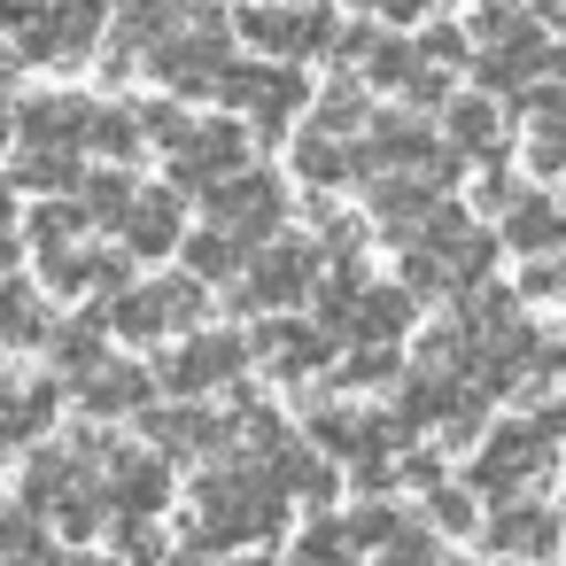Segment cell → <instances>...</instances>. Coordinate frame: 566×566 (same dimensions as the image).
Returning <instances> with one entry per match:
<instances>
[{"mask_svg":"<svg viewBox=\"0 0 566 566\" xmlns=\"http://www.w3.org/2000/svg\"><path fill=\"white\" fill-rule=\"evenodd\" d=\"M280 512H287V496L272 489V473H256V465H210V473L195 481L187 543H195V551L264 543V535H280Z\"/></svg>","mask_w":566,"mask_h":566,"instance_id":"1","label":"cell"},{"mask_svg":"<svg viewBox=\"0 0 566 566\" xmlns=\"http://www.w3.org/2000/svg\"><path fill=\"white\" fill-rule=\"evenodd\" d=\"M226 63H233V24L218 9H202V0H195V17L179 32H164L148 48V78L171 86V102H210V86H218Z\"/></svg>","mask_w":566,"mask_h":566,"instance_id":"2","label":"cell"},{"mask_svg":"<svg viewBox=\"0 0 566 566\" xmlns=\"http://www.w3.org/2000/svg\"><path fill=\"white\" fill-rule=\"evenodd\" d=\"M210 102H226L241 125H249V140H280L303 109H311V86H303V71L295 63H226L218 71V86H210Z\"/></svg>","mask_w":566,"mask_h":566,"instance_id":"3","label":"cell"},{"mask_svg":"<svg viewBox=\"0 0 566 566\" xmlns=\"http://www.w3.org/2000/svg\"><path fill=\"white\" fill-rule=\"evenodd\" d=\"M318 241H287V233H264V249H249L241 256V272L226 280L233 287V303L241 311H295L303 295H311V280H318Z\"/></svg>","mask_w":566,"mask_h":566,"instance_id":"4","label":"cell"},{"mask_svg":"<svg viewBox=\"0 0 566 566\" xmlns=\"http://www.w3.org/2000/svg\"><path fill=\"white\" fill-rule=\"evenodd\" d=\"M551 450H558V403L543 396L535 419H512V427H496V434L481 442L473 489H481V496H512V489H527V481L551 473Z\"/></svg>","mask_w":566,"mask_h":566,"instance_id":"5","label":"cell"},{"mask_svg":"<svg viewBox=\"0 0 566 566\" xmlns=\"http://www.w3.org/2000/svg\"><path fill=\"white\" fill-rule=\"evenodd\" d=\"M334 9H318V0H249V9L233 17V32L256 48V55H272V63H311V55H326L334 48Z\"/></svg>","mask_w":566,"mask_h":566,"instance_id":"6","label":"cell"},{"mask_svg":"<svg viewBox=\"0 0 566 566\" xmlns=\"http://www.w3.org/2000/svg\"><path fill=\"white\" fill-rule=\"evenodd\" d=\"M202 218L256 249L264 233H280V226H287V187H280L272 171L241 164V171H226V179H210V187H202Z\"/></svg>","mask_w":566,"mask_h":566,"instance_id":"7","label":"cell"},{"mask_svg":"<svg viewBox=\"0 0 566 566\" xmlns=\"http://www.w3.org/2000/svg\"><path fill=\"white\" fill-rule=\"evenodd\" d=\"M102 24H109V0H40V17H32L17 40H24L32 63L71 71V63H86V55L102 48Z\"/></svg>","mask_w":566,"mask_h":566,"instance_id":"8","label":"cell"},{"mask_svg":"<svg viewBox=\"0 0 566 566\" xmlns=\"http://www.w3.org/2000/svg\"><path fill=\"white\" fill-rule=\"evenodd\" d=\"M164 148H171V187H179V195H187V187L202 195L210 179H226V171L249 164V125H241V117H210V125L187 117Z\"/></svg>","mask_w":566,"mask_h":566,"instance_id":"9","label":"cell"},{"mask_svg":"<svg viewBox=\"0 0 566 566\" xmlns=\"http://www.w3.org/2000/svg\"><path fill=\"white\" fill-rule=\"evenodd\" d=\"M241 365H249V334H195V326H187V342L164 349L156 380H164L171 396H210V388L241 380Z\"/></svg>","mask_w":566,"mask_h":566,"instance_id":"10","label":"cell"},{"mask_svg":"<svg viewBox=\"0 0 566 566\" xmlns=\"http://www.w3.org/2000/svg\"><path fill=\"white\" fill-rule=\"evenodd\" d=\"M94 489H102V504L117 520H156L171 504V465L164 458H140V450H109L94 465Z\"/></svg>","mask_w":566,"mask_h":566,"instance_id":"11","label":"cell"},{"mask_svg":"<svg viewBox=\"0 0 566 566\" xmlns=\"http://www.w3.org/2000/svg\"><path fill=\"white\" fill-rule=\"evenodd\" d=\"M140 427H148V442L171 450V458H226V450H233V419L202 411L195 396H187V403H140Z\"/></svg>","mask_w":566,"mask_h":566,"instance_id":"12","label":"cell"},{"mask_svg":"<svg viewBox=\"0 0 566 566\" xmlns=\"http://www.w3.org/2000/svg\"><path fill=\"white\" fill-rule=\"evenodd\" d=\"M179 233H187V195H179V187H148V195H133L125 218H117L125 256H171Z\"/></svg>","mask_w":566,"mask_h":566,"instance_id":"13","label":"cell"},{"mask_svg":"<svg viewBox=\"0 0 566 566\" xmlns=\"http://www.w3.org/2000/svg\"><path fill=\"white\" fill-rule=\"evenodd\" d=\"M249 357H256V365H272L280 380H311V373H326L334 334H326V326H303V318H272V326H256V334H249Z\"/></svg>","mask_w":566,"mask_h":566,"instance_id":"14","label":"cell"},{"mask_svg":"<svg viewBox=\"0 0 566 566\" xmlns=\"http://www.w3.org/2000/svg\"><path fill=\"white\" fill-rule=\"evenodd\" d=\"M489 551L496 558H551L558 551V512L543 504V496H504L496 512H489Z\"/></svg>","mask_w":566,"mask_h":566,"instance_id":"15","label":"cell"},{"mask_svg":"<svg viewBox=\"0 0 566 566\" xmlns=\"http://www.w3.org/2000/svg\"><path fill=\"white\" fill-rule=\"evenodd\" d=\"M86 117H94V102L86 94H32L24 109H17V148H86Z\"/></svg>","mask_w":566,"mask_h":566,"instance_id":"16","label":"cell"},{"mask_svg":"<svg viewBox=\"0 0 566 566\" xmlns=\"http://www.w3.org/2000/svg\"><path fill=\"white\" fill-rule=\"evenodd\" d=\"M442 148H465L481 164H512V148H504V102H489V94H442Z\"/></svg>","mask_w":566,"mask_h":566,"instance_id":"17","label":"cell"},{"mask_svg":"<svg viewBox=\"0 0 566 566\" xmlns=\"http://www.w3.org/2000/svg\"><path fill=\"white\" fill-rule=\"evenodd\" d=\"M71 396L86 403V419H125V411H140L148 396H156V373H140V365H86L78 380H71Z\"/></svg>","mask_w":566,"mask_h":566,"instance_id":"18","label":"cell"},{"mask_svg":"<svg viewBox=\"0 0 566 566\" xmlns=\"http://www.w3.org/2000/svg\"><path fill=\"white\" fill-rule=\"evenodd\" d=\"M434 195H442V187H427L419 171H380L365 226H373V233H388V241H411V226H419V218L434 210Z\"/></svg>","mask_w":566,"mask_h":566,"instance_id":"19","label":"cell"},{"mask_svg":"<svg viewBox=\"0 0 566 566\" xmlns=\"http://www.w3.org/2000/svg\"><path fill=\"white\" fill-rule=\"evenodd\" d=\"M419 318V295L396 280V287H357V303H349V326H342V342H403V326Z\"/></svg>","mask_w":566,"mask_h":566,"instance_id":"20","label":"cell"},{"mask_svg":"<svg viewBox=\"0 0 566 566\" xmlns=\"http://www.w3.org/2000/svg\"><path fill=\"white\" fill-rule=\"evenodd\" d=\"M558 202L551 195H520L504 218H496V249H520V256H551L558 249Z\"/></svg>","mask_w":566,"mask_h":566,"instance_id":"21","label":"cell"},{"mask_svg":"<svg viewBox=\"0 0 566 566\" xmlns=\"http://www.w3.org/2000/svg\"><path fill=\"white\" fill-rule=\"evenodd\" d=\"M357 171H365V164H357V148H349L342 133H303V140H295V179H303V187L326 195V187H349Z\"/></svg>","mask_w":566,"mask_h":566,"instance_id":"22","label":"cell"},{"mask_svg":"<svg viewBox=\"0 0 566 566\" xmlns=\"http://www.w3.org/2000/svg\"><path fill=\"white\" fill-rule=\"evenodd\" d=\"M465 40H473V48H527V40H543V24H535V0H481Z\"/></svg>","mask_w":566,"mask_h":566,"instance_id":"23","label":"cell"},{"mask_svg":"<svg viewBox=\"0 0 566 566\" xmlns=\"http://www.w3.org/2000/svg\"><path fill=\"white\" fill-rule=\"evenodd\" d=\"M102 326H109V334H133V342L171 334V318H164V287H156V280H148V287H117L109 311H102Z\"/></svg>","mask_w":566,"mask_h":566,"instance_id":"24","label":"cell"},{"mask_svg":"<svg viewBox=\"0 0 566 566\" xmlns=\"http://www.w3.org/2000/svg\"><path fill=\"white\" fill-rule=\"evenodd\" d=\"M195 17V0H125L117 17V48H156L164 32H179Z\"/></svg>","mask_w":566,"mask_h":566,"instance_id":"25","label":"cell"},{"mask_svg":"<svg viewBox=\"0 0 566 566\" xmlns=\"http://www.w3.org/2000/svg\"><path fill=\"white\" fill-rule=\"evenodd\" d=\"M140 109H125V102H94V117H86V148H102L109 164H133L140 156Z\"/></svg>","mask_w":566,"mask_h":566,"instance_id":"26","label":"cell"},{"mask_svg":"<svg viewBox=\"0 0 566 566\" xmlns=\"http://www.w3.org/2000/svg\"><path fill=\"white\" fill-rule=\"evenodd\" d=\"M9 187H32V195H71L78 187V156L71 148H24L9 164Z\"/></svg>","mask_w":566,"mask_h":566,"instance_id":"27","label":"cell"},{"mask_svg":"<svg viewBox=\"0 0 566 566\" xmlns=\"http://www.w3.org/2000/svg\"><path fill=\"white\" fill-rule=\"evenodd\" d=\"M179 256H187V272H195V280L210 287V280H233V272H241V256H249V241H233L226 226H210V233H195V241L179 233Z\"/></svg>","mask_w":566,"mask_h":566,"instance_id":"28","label":"cell"},{"mask_svg":"<svg viewBox=\"0 0 566 566\" xmlns=\"http://www.w3.org/2000/svg\"><path fill=\"white\" fill-rule=\"evenodd\" d=\"M349 63H357V86H403L419 55H411V40H388V32H365V48H357Z\"/></svg>","mask_w":566,"mask_h":566,"instance_id":"29","label":"cell"},{"mask_svg":"<svg viewBox=\"0 0 566 566\" xmlns=\"http://www.w3.org/2000/svg\"><path fill=\"white\" fill-rule=\"evenodd\" d=\"M48 334V311H40V295L24 287V280H0V342L9 349H32Z\"/></svg>","mask_w":566,"mask_h":566,"instance_id":"30","label":"cell"},{"mask_svg":"<svg viewBox=\"0 0 566 566\" xmlns=\"http://www.w3.org/2000/svg\"><path fill=\"white\" fill-rule=\"evenodd\" d=\"M311 566H357V543H349V520H326V512H311L303 520V543H295Z\"/></svg>","mask_w":566,"mask_h":566,"instance_id":"31","label":"cell"},{"mask_svg":"<svg viewBox=\"0 0 566 566\" xmlns=\"http://www.w3.org/2000/svg\"><path fill=\"white\" fill-rule=\"evenodd\" d=\"M71 195L86 202V218H94V226H117V218H125V202H133V179H125V171H94V179L78 171V187H71Z\"/></svg>","mask_w":566,"mask_h":566,"instance_id":"32","label":"cell"},{"mask_svg":"<svg viewBox=\"0 0 566 566\" xmlns=\"http://www.w3.org/2000/svg\"><path fill=\"white\" fill-rule=\"evenodd\" d=\"M357 125H365V86H357V78L326 86L318 109H311V133H357Z\"/></svg>","mask_w":566,"mask_h":566,"instance_id":"33","label":"cell"},{"mask_svg":"<svg viewBox=\"0 0 566 566\" xmlns=\"http://www.w3.org/2000/svg\"><path fill=\"white\" fill-rule=\"evenodd\" d=\"M102 334H109L102 318H78V326H55V365H63L71 380H78L86 365H102Z\"/></svg>","mask_w":566,"mask_h":566,"instance_id":"34","label":"cell"},{"mask_svg":"<svg viewBox=\"0 0 566 566\" xmlns=\"http://www.w3.org/2000/svg\"><path fill=\"white\" fill-rule=\"evenodd\" d=\"M427 527H434V535H465V527H473V489L434 481V489H427Z\"/></svg>","mask_w":566,"mask_h":566,"instance_id":"35","label":"cell"},{"mask_svg":"<svg viewBox=\"0 0 566 566\" xmlns=\"http://www.w3.org/2000/svg\"><path fill=\"white\" fill-rule=\"evenodd\" d=\"M342 388H380V380H396V357H388V342H357L349 349V365L334 373Z\"/></svg>","mask_w":566,"mask_h":566,"instance_id":"36","label":"cell"},{"mask_svg":"<svg viewBox=\"0 0 566 566\" xmlns=\"http://www.w3.org/2000/svg\"><path fill=\"white\" fill-rule=\"evenodd\" d=\"M164 287V318H171V334H187L195 318H202V280L195 272H171V280H156Z\"/></svg>","mask_w":566,"mask_h":566,"instance_id":"37","label":"cell"},{"mask_svg":"<svg viewBox=\"0 0 566 566\" xmlns=\"http://www.w3.org/2000/svg\"><path fill=\"white\" fill-rule=\"evenodd\" d=\"M109 520H117V512H109ZM117 558H125V566H164L156 520H117Z\"/></svg>","mask_w":566,"mask_h":566,"instance_id":"38","label":"cell"},{"mask_svg":"<svg viewBox=\"0 0 566 566\" xmlns=\"http://www.w3.org/2000/svg\"><path fill=\"white\" fill-rule=\"evenodd\" d=\"M411 55H419V63H434V71H450V63H465V55H473V40H465V32H450V24H427V32L411 40Z\"/></svg>","mask_w":566,"mask_h":566,"instance_id":"39","label":"cell"},{"mask_svg":"<svg viewBox=\"0 0 566 566\" xmlns=\"http://www.w3.org/2000/svg\"><path fill=\"white\" fill-rule=\"evenodd\" d=\"M558 164H566V133H558V117H535V133H527V171L551 179Z\"/></svg>","mask_w":566,"mask_h":566,"instance_id":"40","label":"cell"},{"mask_svg":"<svg viewBox=\"0 0 566 566\" xmlns=\"http://www.w3.org/2000/svg\"><path fill=\"white\" fill-rule=\"evenodd\" d=\"M311 442H318L326 458H349V442H357V411H311Z\"/></svg>","mask_w":566,"mask_h":566,"instance_id":"41","label":"cell"},{"mask_svg":"<svg viewBox=\"0 0 566 566\" xmlns=\"http://www.w3.org/2000/svg\"><path fill=\"white\" fill-rule=\"evenodd\" d=\"M520 195H527V187L512 179V164H489V179H481V210H489V218H504Z\"/></svg>","mask_w":566,"mask_h":566,"instance_id":"42","label":"cell"},{"mask_svg":"<svg viewBox=\"0 0 566 566\" xmlns=\"http://www.w3.org/2000/svg\"><path fill=\"white\" fill-rule=\"evenodd\" d=\"M520 295H527V303H551V295H558V256H527Z\"/></svg>","mask_w":566,"mask_h":566,"instance_id":"43","label":"cell"},{"mask_svg":"<svg viewBox=\"0 0 566 566\" xmlns=\"http://www.w3.org/2000/svg\"><path fill=\"white\" fill-rule=\"evenodd\" d=\"M40 17V0H0V24H9V32H24Z\"/></svg>","mask_w":566,"mask_h":566,"instance_id":"44","label":"cell"},{"mask_svg":"<svg viewBox=\"0 0 566 566\" xmlns=\"http://www.w3.org/2000/svg\"><path fill=\"white\" fill-rule=\"evenodd\" d=\"M164 566H218V551H164Z\"/></svg>","mask_w":566,"mask_h":566,"instance_id":"45","label":"cell"},{"mask_svg":"<svg viewBox=\"0 0 566 566\" xmlns=\"http://www.w3.org/2000/svg\"><path fill=\"white\" fill-rule=\"evenodd\" d=\"M218 566H272V558H264V551H241V543H233V558H218Z\"/></svg>","mask_w":566,"mask_h":566,"instance_id":"46","label":"cell"},{"mask_svg":"<svg viewBox=\"0 0 566 566\" xmlns=\"http://www.w3.org/2000/svg\"><path fill=\"white\" fill-rule=\"evenodd\" d=\"M9 86H17V55H9V48H0V94H9Z\"/></svg>","mask_w":566,"mask_h":566,"instance_id":"47","label":"cell"},{"mask_svg":"<svg viewBox=\"0 0 566 566\" xmlns=\"http://www.w3.org/2000/svg\"><path fill=\"white\" fill-rule=\"evenodd\" d=\"M40 566H86V558H40Z\"/></svg>","mask_w":566,"mask_h":566,"instance_id":"48","label":"cell"},{"mask_svg":"<svg viewBox=\"0 0 566 566\" xmlns=\"http://www.w3.org/2000/svg\"><path fill=\"white\" fill-rule=\"evenodd\" d=\"M427 9H458V0H427Z\"/></svg>","mask_w":566,"mask_h":566,"instance_id":"49","label":"cell"},{"mask_svg":"<svg viewBox=\"0 0 566 566\" xmlns=\"http://www.w3.org/2000/svg\"><path fill=\"white\" fill-rule=\"evenodd\" d=\"M0 148H9V117H0Z\"/></svg>","mask_w":566,"mask_h":566,"instance_id":"50","label":"cell"},{"mask_svg":"<svg viewBox=\"0 0 566 566\" xmlns=\"http://www.w3.org/2000/svg\"><path fill=\"white\" fill-rule=\"evenodd\" d=\"M295 566H311V558H295Z\"/></svg>","mask_w":566,"mask_h":566,"instance_id":"51","label":"cell"}]
</instances>
